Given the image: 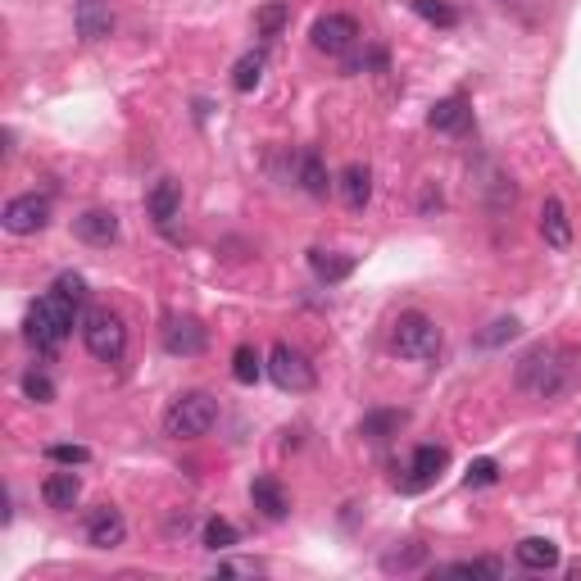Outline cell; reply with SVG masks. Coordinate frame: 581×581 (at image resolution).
Returning a JSON list of instances; mask_svg holds the SVG:
<instances>
[{
	"label": "cell",
	"instance_id": "obj_14",
	"mask_svg": "<svg viewBox=\"0 0 581 581\" xmlns=\"http://www.w3.org/2000/svg\"><path fill=\"white\" fill-rule=\"evenodd\" d=\"M445 463H450V454L441 450V445H418L414 459H409V482H404V491H423V486H432L436 477L445 473Z\"/></svg>",
	"mask_w": 581,
	"mask_h": 581
},
{
	"label": "cell",
	"instance_id": "obj_26",
	"mask_svg": "<svg viewBox=\"0 0 581 581\" xmlns=\"http://www.w3.org/2000/svg\"><path fill=\"white\" fill-rule=\"evenodd\" d=\"M409 5H414V14L427 19L432 28H454V23H459V14H454L445 0H409Z\"/></svg>",
	"mask_w": 581,
	"mask_h": 581
},
{
	"label": "cell",
	"instance_id": "obj_9",
	"mask_svg": "<svg viewBox=\"0 0 581 581\" xmlns=\"http://www.w3.org/2000/svg\"><path fill=\"white\" fill-rule=\"evenodd\" d=\"M205 345H209V332L196 323V318H168L164 323V350L168 355H178V359H196L205 355Z\"/></svg>",
	"mask_w": 581,
	"mask_h": 581
},
{
	"label": "cell",
	"instance_id": "obj_34",
	"mask_svg": "<svg viewBox=\"0 0 581 581\" xmlns=\"http://www.w3.org/2000/svg\"><path fill=\"white\" fill-rule=\"evenodd\" d=\"M264 572L255 559H218V577H255Z\"/></svg>",
	"mask_w": 581,
	"mask_h": 581
},
{
	"label": "cell",
	"instance_id": "obj_25",
	"mask_svg": "<svg viewBox=\"0 0 581 581\" xmlns=\"http://www.w3.org/2000/svg\"><path fill=\"white\" fill-rule=\"evenodd\" d=\"M237 541H241V532H237V527H232L227 518H209V522H205V550L227 554Z\"/></svg>",
	"mask_w": 581,
	"mask_h": 581
},
{
	"label": "cell",
	"instance_id": "obj_20",
	"mask_svg": "<svg viewBox=\"0 0 581 581\" xmlns=\"http://www.w3.org/2000/svg\"><path fill=\"white\" fill-rule=\"evenodd\" d=\"M250 500H255V509L264 513V518H286V509H291V504H286V491L282 486L273 482V477H255V486H250Z\"/></svg>",
	"mask_w": 581,
	"mask_h": 581
},
{
	"label": "cell",
	"instance_id": "obj_35",
	"mask_svg": "<svg viewBox=\"0 0 581 581\" xmlns=\"http://www.w3.org/2000/svg\"><path fill=\"white\" fill-rule=\"evenodd\" d=\"M55 291H64L69 300H78V305H82V296H87V282H82L78 273H64L60 282H55Z\"/></svg>",
	"mask_w": 581,
	"mask_h": 581
},
{
	"label": "cell",
	"instance_id": "obj_22",
	"mask_svg": "<svg viewBox=\"0 0 581 581\" xmlns=\"http://www.w3.org/2000/svg\"><path fill=\"white\" fill-rule=\"evenodd\" d=\"M427 123H432L436 132H459L463 123H468V100H463V96L436 100V105H432V114H427Z\"/></svg>",
	"mask_w": 581,
	"mask_h": 581
},
{
	"label": "cell",
	"instance_id": "obj_7",
	"mask_svg": "<svg viewBox=\"0 0 581 581\" xmlns=\"http://www.w3.org/2000/svg\"><path fill=\"white\" fill-rule=\"evenodd\" d=\"M0 223H5V232H14V237L46 232V223H50V200L46 196H14L10 205H5V214H0Z\"/></svg>",
	"mask_w": 581,
	"mask_h": 581
},
{
	"label": "cell",
	"instance_id": "obj_15",
	"mask_svg": "<svg viewBox=\"0 0 581 581\" xmlns=\"http://www.w3.org/2000/svg\"><path fill=\"white\" fill-rule=\"evenodd\" d=\"M541 237L550 250L572 246V223H568V209H563L559 196H545V205H541Z\"/></svg>",
	"mask_w": 581,
	"mask_h": 581
},
{
	"label": "cell",
	"instance_id": "obj_19",
	"mask_svg": "<svg viewBox=\"0 0 581 581\" xmlns=\"http://www.w3.org/2000/svg\"><path fill=\"white\" fill-rule=\"evenodd\" d=\"M518 563L522 568H532V572H550L554 563H559V545L545 541V536H527V541H518Z\"/></svg>",
	"mask_w": 581,
	"mask_h": 581
},
{
	"label": "cell",
	"instance_id": "obj_11",
	"mask_svg": "<svg viewBox=\"0 0 581 581\" xmlns=\"http://www.w3.org/2000/svg\"><path fill=\"white\" fill-rule=\"evenodd\" d=\"M73 232L87 246H114L119 241V218H114V209H87V214L73 218Z\"/></svg>",
	"mask_w": 581,
	"mask_h": 581
},
{
	"label": "cell",
	"instance_id": "obj_27",
	"mask_svg": "<svg viewBox=\"0 0 581 581\" xmlns=\"http://www.w3.org/2000/svg\"><path fill=\"white\" fill-rule=\"evenodd\" d=\"M23 395L37 400V404H50V400H55V382H50L41 368H28V373H23Z\"/></svg>",
	"mask_w": 581,
	"mask_h": 581
},
{
	"label": "cell",
	"instance_id": "obj_31",
	"mask_svg": "<svg viewBox=\"0 0 581 581\" xmlns=\"http://www.w3.org/2000/svg\"><path fill=\"white\" fill-rule=\"evenodd\" d=\"M400 423H404V414H368L364 418V436H368V441H386Z\"/></svg>",
	"mask_w": 581,
	"mask_h": 581
},
{
	"label": "cell",
	"instance_id": "obj_4",
	"mask_svg": "<svg viewBox=\"0 0 581 581\" xmlns=\"http://www.w3.org/2000/svg\"><path fill=\"white\" fill-rule=\"evenodd\" d=\"M441 327H436V318L418 314V309H409V314L395 318V332H391V350L400 359H418V364H427V359L441 355Z\"/></svg>",
	"mask_w": 581,
	"mask_h": 581
},
{
	"label": "cell",
	"instance_id": "obj_6",
	"mask_svg": "<svg viewBox=\"0 0 581 581\" xmlns=\"http://www.w3.org/2000/svg\"><path fill=\"white\" fill-rule=\"evenodd\" d=\"M268 377H273L282 391H314V382H318V373H314V364H309V355L305 350H296L291 341H277L273 350H268Z\"/></svg>",
	"mask_w": 581,
	"mask_h": 581
},
{
	"label": "cell",
	"instance_id": "obj_17",
	"mask_svg": "<svg viewBox=\"0 0 581 581\" xmlns=\"http://www.w3.org/2000/svg\"><path fill=\"white\" fill-rule=\"evenodd\" d=\"M41 500L50 504V509H73V504L82 500V482L73 473H50L46 482H41Z\"/></svg>",
	"mask_w": 581,
	"mask_h": 581
},
{
	"label": "cell",
	"instance_id": "obj_30",
	"mask_svg": "<svg viewBox=\"0 0 581 581\" xmlns=\"http://www.w3.org/2000/svg\"><path fill=\"white\" fill-rule=\"evenodd\" d=\"M46 459L64 463V468H82V463H91V450H87V445H50Z\"/></svg>",
	"mask_w": 581,
	"mask_h": 581
},
{
	"label": "cell",
	"instance_id": "obj_18",
	"mask_svg": "<svg viewBox=\"0 0 581 581\" xmlns=\"http://www.w3.org/2000/svg\"><path fill=\"white\" fill-rule=\"evenodd\" d=\"M309 268H314L318 282L336 286V282H345V277L355 273V259H350V255H336V250H309Z\"/></svg>",
	"mask_w": 581,
	"mask_h": 581
},
{
	"label": "cell",
	"instance_id": "obj_36",
	"mask_svg": "<svg viewBox=\"0 0 581 581\" xmlns=\"http://www.w3.org/2000/svg\"><path fill=\"white\" fill-rule=\"evenodd\" d=\"M577 450H581V436H577Z\"/></svg>",
	"mask_w": 581,
	"mask_h": 581
},
{
	"label": "cell",
	"instance_id": "obj_33",
	"mask_svg": "<svg viewBox=\"0 0 581 581\" xmlns=\"http://www.w3.org/2000/svg\"><path fill=\"white\" fill-rule=\"evenodd\" d=\"M441 572H454V577H459V572H463V577H477V572H491V577H500V563H495V559H473V563H450V568H441Z\"/></svg>",
	"mask_w": 581,
	"mask_h": 581
},
{
	"label": "cell",
	"instance_id": "obj_16",
	"mask_svg": "<svg viewBox=\"0 0 581 581\" xmlns=\"http://www.w3.org/2000/svg\"><path fill=\"white\" fill-rule=\"evenodd\" d=\"M336 191H341L345 209H364L368 200H373V168H368V164H345Z\"/></svg>",
	"mask_w": 581,
	"mask_h": 581
},
{
	"label": "cell",
	"instance_id": "obj_32",
	"mask_svg": "<svg viewBox=\"0 0 581 581\" xmlns=\"http://www.w3.org/2000/svg\"><path fill=\"white\" fill-rule=\"evenodd\" d=\"M513 336H518V318H495V323L477 336V345H500V341H513Z\"/></svg>",
	"mask_w": 581,
	"mask_h": 581
},
{
	"label": "cell",
	"instance_id": "obj_29",
	"mask_svg": "<svg viewBox=\"0 0 581 581\" xmlns=\"http://www.w3.org/2000/svg\"><path fill=\"white\" fill-rule=\"evenodd\" d=\"M463 482H468V486H495V482H500V463H495V459H473V463H468V473H463Z\"/></svg>",
	"mask_w": 581,
	"mask_h": 581
},
{
	"label": "cell",
	"instance_id": "obj_1",
	"mask_svg": "<svg viewBox=\"0 0 581 581\" xmlns=\"http://www.w3.org/2000/svg\"><path fill=\"white\" fill-rule=\"evenodd\" d=\"M513 382L532 400H559V395H568L581 382V359L572 350H559V345H536V350H527L518 359Z\"/></svg>",
	"mask_w": 581,
	"mask_h": 581
},
{
	"label": "cell",
	"instance_id": "obj_3",
	"mask_svg": "<svg viewBox=\"0 0 581 581\" xmlns=\"http://www.w3.org/2000/svg\"><path fill=\"white\" fill-rule=\"evenodd\" d=\"M214 423H218V400L209 391L178 395L164 414V432L173 436V441H196V436H205Z\"/></svg>",
	"mask_w": 581,
	"mask_h": 581
},
{
	"label": "cell",
	"instance_id": "obj_21",
	"mask_svg": "<svg viewBox=\"0 0 581 581\" xmlns=\"http://www.w3.org/2000/svg\"><path fill=\"white\" fill-rule=\"evenodd\" d=\"M296 182H300V191L305 196H327V168H323V159H318V150H305V155L296 159Z\"/></svg>",
	"mask_w": 581,
	"mask_h": 581
},
{
	"label": "cell",
	"instance_id": "obj_23",
	"mask_svg": "<svg viewBox=\"0 0 581 581\" xmlns=\"http://www.w3.org/2000/svg\"><path fill=\"white\" fill-rule=\"evenodd\" d=\"M259 78H264V50H250V55L237 60V69H232V87H237L241 96H250V91L259 87Z\"/></svg>",
	"mask_w": 581,
	"mask_h": 581
},
{
	"label": "cell",
	"instance_id": "obj_13",
	"mask_svg": "<svg viewBox=\"0 0 581 581\" xmlns=\"http://www.w3.org/2000/svg\"><path fill=\"white\" fill-rule=\"evenodd\" d=\"M146 209H150V218H155L159 232H168L173 218L182 214V187L173 178H159L155 187H150V196H146Z\"/></svg>",
	"mask_w": 581,
	"mask_h": 581
},
{
	"label": "cell",
	"instance_id": "obj_8",
	"mask_svg": "<svg viewBox=\"0 0 581 581\" xmlns=\"http://www.w3.org/2000/svg\"><path fill=\"white\" fill-rule=\"evenodd\" d=\"M309 37H314V46L323 50V55H345V50L359 41V23L350 19V14H323Z\"/></svg>",
	"mask_w": 581,
	"mask_h": 581
},
{
	"label": "cell",
	"instance_id": "obj_28",
	"mask_svg": "<svg viewBox=\"0 0 581 581\" xmlns=\"http://www.w3.org/2000/svg\"><path fill=\"white\" fill-rule=\"evenodd\" d=\"M282 23H286V5H282V0H268L264 10H259L255 28H259V37H277V32H282Z\"/></svg>",
	"mask_w": 581,
	"mask_h": 581
},
{
	"label": "cell",
	"instance_id": "obj_10",
	"mask_svg": "<svg viewBox=\"0 0 581 581\" xmlns=\"http://www.w3.org/2000/svg\"><path fill=\"white\" fill-rule=\"evenodd\" d=\"M128 541V522H123L119 509H96L87 522V545L91 550H119V545Z\"/></svg>",
	"mask_w": 581,
	"mask_h": 581
},
{
	"label": "cell",
	"instance_id": "obj_2",
	"mask_svg": "<svg viewBox=\"0 0 581 581\" xmlns=\"http://www.w3.org/2000/svg\"><path fill=\"white\" fill-rule=\"evenodd\" d=\"M73 323H78V300H69L64 291H46L28 314V341L37 350H60Z\"/></svg>",
	"mask_w": 581,
	"mask_h": 581
},
{
	"label": "cell",
	"instance_id": "obj_24",
	"mask_svg": "<svg viewBox=\"0 0 581 581\" xmlns=\"http://www.w3.org/2000/svg\"><path fill=\"white\" fill-rule=\"evenodd\" d=\"M264 359H259L255 345H237V355H232V377H237L241 386H255L259 377H264Z\"/></svg>",
	"mask_w": 581,
	"mask_h": 581
},
{
	"label": "cell",
	"instance_id": "obj_12",
	"mask_svg": "<svg viewBox=\"0 0 581 581\" xmlns=\"http://www.w3.org/2000/svg\"><path fill=\"white\" fill-rule=\"evenodd\" d=\"M73 23H78L82 41H105L114 32V10H109V0H78Z\"/></svg>",
	"mask_w": 581,
	"mask_h": 581
},
{
	"label": "cell",
	"instance_id": "obj_5",
	"mask_svg": "<svg viewBox=\"0 0 581 581\" xmlns=\"http://www.w3.org/2000/svg\"><path fill=\"white\" fill-rule=\"evenodd\" d=\"M82 341H87L91 359H100V364H119L128 355V327H123L119 314H109V309H91L82 318Z\"/></svg>",
	"mask_w": 581,
	"mask_h": 581
}]
</instances>
